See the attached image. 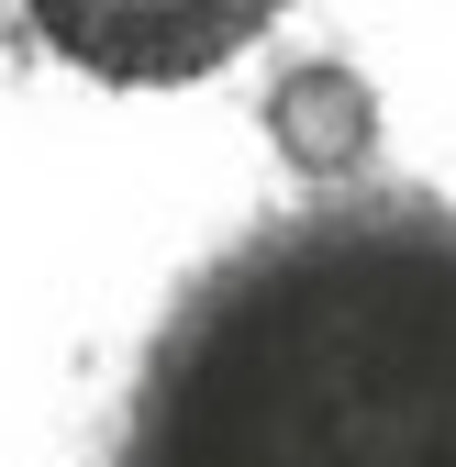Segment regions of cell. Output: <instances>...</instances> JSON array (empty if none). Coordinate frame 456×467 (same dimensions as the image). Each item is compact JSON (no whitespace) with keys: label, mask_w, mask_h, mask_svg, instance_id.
Masks as SVG:
<instances>
[{"label":"cell","mask_w":456,"mask_h":467,"mask_svg":"<svg viewBox=\"0 0 456 467\" xmlns=\"http://www.w3.org/2000/svg\"><path fill=\"white\" fill-rule=\"evenodd\" d=\"M100 467H456V201L368 179L223 245Z\"/></svg>","instance_id":"6da1fadb"},{"label":"cell","mask_w":456,"mask_h":467,"mask_svg":"<svg viewBox=\"0 0 456 467\" xmlns=\"http://www.w3.org/2000/svg\"><path fill=\"white\" fill-rule=\"evenodd\" d=\"M290 0H0L12 23L56 78L78 89H123V100H156V89H201L223 67L278 34Z\"/></svg>","instance_id":"7a4b0ae2"}]
</instances>
